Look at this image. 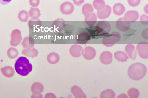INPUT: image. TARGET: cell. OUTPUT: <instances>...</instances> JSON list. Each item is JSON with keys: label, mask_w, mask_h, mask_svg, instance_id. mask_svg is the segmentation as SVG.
<instances>
[{"label": "cell", "mask_w": 148, "mask_h": 98, "mask_svg": "<svg viewBox=\"0 0 148 98\" xmlns=\"http://www.w3.org/2000/svg\"><path fill=\"white\" fill-rule=\"evenodd\" d=\"M146 70V67L143 64L139 62L135 63L129 67L128 74L131 79L137 80L144 77Z\"/></svg>", "instance_id": "obj_1"}, {"label": "cell", "mask_w": 148, "mask_h": 98, "mask_svg": "<svg viewBox=\"0 0 148 98\" xmlns=\"http://www.w3.org/2000/svg\"><path fill=\"white\" fill-rule=\"evenodd\" d=\"M15 68L18 74L22 76H26L32 71V66L27 58L21 56L16 61Z\"/></svg>", "instance_id": "obj_2"}, {"label": "cell", "mask_w": 148, "mask_h": 98, "mask_svg": "<svg viewBox=\"0 0 148 98\" xmlns=\"http://www.w3.org/2000/svg\"><path fill=\"white\" fill-rule=\"evenodd\" d=\"M121 39L120 34L118 32H113L102 40L103 45L107 47L113 46L115 43L119 41Z\"/></svg>", "instance_id": "obj_3"}, {"label": "cell", "mask_w": 148, "mask_h": 98, "mask_svg": "<svg viewBox=\"0 0 148 98\" xmlns=\"http://www.w3.org/2000/svg\"><path fill=\"white\" fill-rule=\"evenodd\" d=\"M96 29L100 34L108 33L111 30V26L109 23L106 21H101L97 24Z\"/></svg>", "instance_id": "obj_4"}, {"label": "cell", "mask_w": 148, "mask_h": 98, "mask_svg": "<svg viewBox=\"0 0 148 98\" xmlns=\"http://www.w3.org/2000/svg\"><path fill=\"white\" fill-rule=\"evenodd\" d=\"M137 50L139 56L143 59L148 57V44L146 43L138 44L137 46Z\"/></svg>", "instance_id": "obj_5"}, {"label": "cell", "mask_w": 148, "mask_h": 98, "mask_svg": "<svg viewBox=\"0 0 148 98\" xmlns=\"http://www.w3.org/2000/svg\"><path fill=\"white\" fill-rule=\"evenodd\" d=\"M116 26L117 28L121 31H125L130 27V23L129 22L125 20L123 18H119L116 21Z\"/></svg>", "instance_id": "obj_6"}, {"label": "cell", "mask_w": 148, "mask_h": 98, "mask_svg": "<svg viewBox=\"0 0 148 98\" xmlns=\"http://www.w3.org/2000/svg\"><path fill=\"white\" fill-rule=\"evenodd\" d=\"M74 7L73 5L69 2H66L62 3L60 5V9L63 14L69 15L73 12Z\"/></svg>", "instance_id": "obj_7"}, {"label": "cell", "mask_w": 148, "mask_h": 98, "mask_svg": "<svg viewBox=\"0 0 148 98\" xmlns=\"http://www.w3.org/2000/svg\"><path fill=\"white\" fill-rule=\"evenodd\" d=\"M100 60L101 62L104 64H109L112 61V55L109 51H104L100 55Z\"/></svg>", "instance_id": "obj_8"}, {"label": "cell", "mask_w": 148, "mask_h": 98, "mask_svg": "<svg viewBox=\"0 0 148 98\" xmlns=\"http://www.w3.org/2000/svg\"><path fill=\"white\" fill-rule=\"evenodd\" d=\"M111 13V8L108 5H105L101 10L97 12L98 18L101 19H105L108 17Z\"/></svg>", "instance_id": "obj_9"}, {"label": "cell", "mask_w": 148, "mask_h": 98, "mask_svg": "<svg viewBox=\"0 0 148 98\" xmlns=\"http://www.w3.org/2000/svg\"><path fill=\"white\" fill-rule=\"evenodd\" d=\"M139 14L137 11L134 10L129 11L124 14L123 18L126 21L135 22L138 19Z\"/></svg>", "instance_id": "obj_10"}, {"label": "cell", "mask_w": 148, "mask_h": 98, "mask_svg": "<svg viewBox=\"0 0 148 98\" xmlns=\"http://www.w3.org/2000/svg\"><path fill=\"white\" fill-rule=\"evenodd\" d=\"M125 51L130 57L133 60L135 59L137 56V51L134 45L128 44L125 47Z\"/></svg>", "instance_id": "obj_11"}, {"label": "cell", "mask_w": 148, "mask_h": 98, "mask_svg": "<svg viewBox=\"0 0 148 98\" xmlns=\"http://www.w3.org/2000/svg\"><path fill=\"white\" fill-rule=\"evenodd\" d=\"M125 10V8L124 5L120 3L115 4L113 7V12L117 15H122L124 13Z\"/></svg>", "instance_id": "obj_12"}, {"label": "cell", "mask_w": 148, "mask_h": 98, "mask_svg": "<svg viewBox=\"0 0 148 98\" xmlns=\"http://www.w3.org/2000/svg\"><path fill=\"white\" fill-rule=\"evenodd\" d=\"M3 74L7 77H11L14 75L15 72L13 68L10 66H7L1 68Z\"/></svg>", "instance_id": "obj_13"}, {"label": "cell", "mask_w": 148, "mask_h": 98, "mask_svg": "<svg viewBox=\"0 0 148 98\" xmlns=\"http://www.w3.org/2000/svg\"><path fill=\"white\" fill-rule=\"evenodd\" d=\"M114 57L118 61L125 62L128 59V57L124 51H117L114 53Z\"/></svg>", "instance_id": "obj_14"}, {"label": "cell", "mask_w": 148, "mask_h": 98, "mask_svg": "<svg viewBox=\"0 0 148 98\" xmlns=\"http://www.w3.org/2000/svg\"><path fill=\"white\" fill-rule=\"evenodd\" d=\"M94 9L92 6L90 4L86 3L84 4L82 8V11L85 17L91 15L93 13Z\"/></svg>", "instance_id": "obj_15"}, {"label": "cell", "mask_w": 148, "mask_h": 98, "mask_svg": "<svg viewBox=\"0 0 148 98\" xmlns=\"http://www.w3.org/2000/svg\"><path fill=\"white\" fill-rule=\"evenodd\" d=\"M97 16L96 14L92 13L89 16L85 17V20L87 24L90 26H93L97 21Z\"/></svg>", "instance_id": "obj_16"}, {"label": "cell", "mask_w": 148, "mask_h": 98, "mask_svg": "<svg viewBox=\"0 0 148 98\" xmlns=\"http://www.w3.org/2000/svg\"><path fill=\"white\" fill-rule=\"evenodd\" d=\"M114 92L112 89H107L102 91L100 95L101 98H113L115 97Z\"/></svg>", "instance_id": "obj_17"}, {"label": "cell", "mask_w": 148, "mask_h": 98, "mask_svg": "<svg viewBox=\"0 0 148 98\" xmlns=\"http://www.w3.org/2000/svg\"><path fill=\"white\" fill-rule=\"evenodd\" d=\"M85 53L86 58L91 59L94 58L95 56L96 52L95 49L90 47H86L85 49Z\"/></svg>", "instance_id": "obj_18"}, {"label": "cell", "mask_w": 148, "mask_h": 98, "mask_svg": "<svg viewBox=\"0 0 148 98\" xmlns=\"http://www.w3.org/2000/svg\"><path fill=\"white\" fill-rule=\"evenodd\" d=\"M93 4L95 9L97 11L101 10L105 6V3L103 0H94Z\"/></svg>", "instance_id": "obj_19"}, {"label": "cell", "mask_w": 148, "mask_h": 98, "mask_svg": "<svg viewBox=\"0 0 148 98\" xmlns=\"http://www.w3.org/2000/svg\"><path fill=\"white\" fill-rule=\"evenodd\" d=\"M127 94L130 97L135 98H137L139 96V93L137 89L134 88H132L128 90Z\"/></svg>", "instance_id": "obj_20"}, {"label": "cell", "mask_w": 148, "mask_h": 98, "mask_svg": "<svg viewBox=\"0 0 148 98\" xmlns=\"http://www.w3.org/2000/svg\"><path fill=\"white\" fill-rule=\"evenodd\" d=\"M140 0H128V2L130 5L132 7L138 6L140 3Z\"/></svg>", "instance_id": "obj_21"}, {"label": "cell", "mask_w": 148, "mask_h": 98, "mask_svg": "<svg viewBox=\"0 0 148 98\" xmlns=\"http://www.w3.org/2000/svg\"><path fill=\"white\" fill-rule=\"evenodd\" d=\"M140 22L144 25H147L148 23V16L145 15H142L140 18Z\"/></svg>", "instance_id": "obj_22"}, {"label": "cell", "mask_w": 148, "mask_h": 98, "mask_svg": "<svg viewBox=\"0 0 148 98\" xmlns=\"http://www.w3.org/2000/svg\"><path fill=\"white\" fill-rule=\"evenodd\" d=\"M142 36L143 38L147 39H148V29H145L144 30L142 33Z\"/></svg>", "instance_id": "obj_23"}, {"label": "cell", "mask_w": 148, "mask_h": 98, "mask_svg": "<svg viewBox=\"0 0 148 98\" xmlns=\"http://www.w3.org/2000/svg\"><path fill=\"white\" fill-rule=\"evenodd\" d=\"M74 3L77 6H80L84 2V0H73Z\"/></svg>", "instance_id": "obj_24"}, {"label": "cell", "mask_w": 148, "mask_h": 98, "mask_svg": "<svg viewBox=\"0 0 148 98\" xmlns=\"http://www.w3.org/2000/svg\"><path fill=\"white\" fill-rule=\"evenodd\" d=\"M12 0H0V3L5 5L10 3Z\"/></svg>", "instance_id": "obj_25"}, {"label": "cell", "mask_w": 148, "mask_h": 98, "mask_svg": "<svg viewBox=\"0 0 148 98\" xmlns=\"http://www.w3.org/2000/svg\"><path fill=\"white\" fill-rule=\"evenodd\" d=\"M127 95L124 93L119 94L117 97V98H128Z\"/></svg>", "instance_id": "obj_26"}, {"label": "cell", "mask_w": 148, "mask_h": 98, "mask_svg": "<svg viewBox=\"0 0 148 98\" xmlns=\"http://www.w3.org/2000/svg\"><path fill=\"white\" fill-rule=\"evenodd\" d=\"M144 11L145 13L147 14H148L147 5L145 6L144 8Z\"/></svg>", "instance_id": "obj_27"}]
</instances>
